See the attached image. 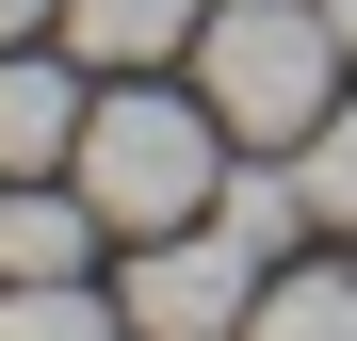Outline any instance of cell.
Instances as JSON below:
<instances>
[{
    "label": "cell",
    "mask_w": 357,
    "mask_h": 341,
    "mask_svg": "<svg viewBox=\"0 0 357 341\" xmlns=\"http://www.w3.org/2000/svg\"><path fill=\"white\" fill-rule=\"evenodd\" d=\"M66 179L98 195V227H114V244L195 227V211L227 195V114H211V98H178L162 66H130V82H98L82 146H66Z\"/></svg>",
    "instance_id": "1"
},
{
    "label": "cell",
    "mask_w": 357,
    "mask_h": 341,
    "mask_svg": "<svg viewBox=\"0 0 357 341\" xmlns=\"http://www.w3.org/2000/svg\"><path fill=\"white\" fill-rule=\"evenodd\" d=\"M195 98L227 114V146H309L325 114H341V33H325V0H211Z\"/></svg>",
    "instance_id": "2"
},
{
    "label": "cell",
    "mask_w": 357,
    "mask_h": 341,
    "mask_svg": "<svg viewBox=\"0 0 357 341\" xmlns=\"http://www.w3.org/2000/svg\"><path fill=\"white\" fill-rule=\"evenodd\" d=\"M260 276H276V260H244V244H227V227L195 211V227H146V244H130L114 309H130V341H244Z\"/></svg>",
    "instance_id": "3"
},
{
    "label": "cell",
    "mask_w": 357,
    "mask_h": 341,
    "mask_svg": "<svg viewBox=\"0 0 357 341\" xmlns=\"http://www.w3.org/2000/svg\"><path fill=\"white\" fill-rule=\"evenodd\" d=\"M82 114V49H0V179H66Z\"/></svg>",
    "instance_id": "4"
},
{
    "label": "cell",
    "mask_w": 357,
    "mask_h": 341,
    "mask_svg": "<svg viewBox=\"0 0 357 341\" xmlns=\"http://www.w3.org/2000/svg\"><path fill=\"white\" fill-rule=\"evenodd\" d=\"M49 33H66V49H82L98 82H130V66H178V49L211 33V0H66Z\"/></svg>",
    "instance_id": "5"
},
{
    "label": "cell",
    "mask_w": 357,
    "mask_h": 341,
    "mask_svg": "<svg viewBox=\"0 0 357 341\" xmlns=\"http://www.w3.org/2000/svg\"><path fill=\"white\" fill-rule=\"evenodd\" d=\"M82 260H98L82 179H0V276H82Z\"/></svg>",
    "instance_id": "6"
},
{
    "label": "cell",
    "mask_w": 357,
    "mask_h": 341,
    "mask_svg": "<svg viewBox=\"0 0 357 341\" xmlns=\"http://www.w3.org/2000/svg\"><path fill=\"white\" fill-rule=\"evenodd\" d=\"M211 227L244 260H292V227H309V179H292V146H260V162H227V195H211Z\"/></svg>",
    "instance_id": "7"
},
{
    "label": "cell",
    "mask_w": 357,
    "mask_h": 341,
    "mask_svg": "<svg viewBox=\"0 0 357 341\" xmlns=\"http://www.w3.org/2000/svg\"><path fill=\"white\" fill-rule=\"evenodd\" d=\"M244 341H357V276L276 260V276H260V309H244Z\"/></svg>",
    "instance_id": "8"
},
{
    "label": "cell",
    "mask_w": 357,
    "mask_h": 341,
    "mask_svg": "<svg viewBox=\"0 0 357 341\" xmlns=\"http://www.w3.org/2000/svg\"><path fill=\"white\" fill-rule=\"evenodd\" d=\"M0 341H130V309L82 276H0Z\"/></svg>",
    "instance_id": "9"
},
{
    "label": "cell",
    "mask_w": 357,
    "mask_h": 341,
    "mask_svg": "<svg viewBox=\"0 0 357 341\" xmlns=\"http://www.w3.org/2000/svg\"><path fill=\"white\" fill-rule=\"evenodd\" d=\"M292 179H309V227H341V244H357V98L292 146Z\"/></svg>",
    "instance_id": "10"
},
{
    "label": "cell",
    "mask_w": 357,
    "mask_h": 341,
    "mask_svg": "<svg viewBox=\"0 0 357 341\" xmlns=\"http://www.w3.org/2000/svg\"><path fill=\"white\" fill-rule=\"evenodd\" d=\"M33 17H66V0H0V49H17V33H33Z\"/></svg>",
    "instance_id": "11"
},
{
    "label": "cell",
    "mask_w": 357,
    "mask_h": 341,
    "mask_svg": "<svg viewBox=\"0 0 357 341\" xmlns=\"http://www.w3.org/2000/svg\"><path fill=\"white\" fill-rule=\"evenodd\" d=\"M325 33H341V66H357V0H325Z\"/></svg>",
    "instance_id": "12"
}]
</instances>
